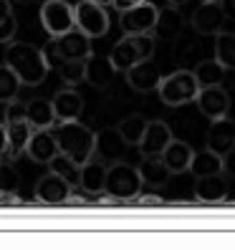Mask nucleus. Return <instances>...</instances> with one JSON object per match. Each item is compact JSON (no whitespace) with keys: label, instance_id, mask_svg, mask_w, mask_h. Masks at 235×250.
I'll list each match as a JSON object with an SVG mask.
<instances>
[{"label":"nucleus","instance_id":"aec40b11","mask_svg":"<svg viewBox=\"0 0 235 250\" xmlns=\"http://www.w3.org/2000/svg\"><path fill=\"white\" fill-rule=\"evenodd\" d=\"M220 8H223L225 18L235 21V0H220Z\"/></svg>","mask_w":235,"mask_h":250},{"label":"nucleus","instance_id":"f8f14e48","mask_svg":"<svg viewBox=\"0 0 235 250\" xmlns=\"http://www.w3.org/2000/svg\"><path fill=\"white\" fill-rule=\"evenodd\" d=\"M225 73H228V68L217 58H205V61H200L195 66V79L200 83V89L202 86H223Z\"/></svg>","mask_w":235,"mask_h":250},{"label":"nucleus","instance_id":"b1692460","mask_svg":"<svg viewBox=\"0 0 235 250\" xmlns=\"http://www.w3.org/2000/svg\"><path fill=\"white\" fill-rule=\"evenodd\" d=\"M200 3H217V0H200Z\"/></svg>","mask_w":235,"mask_h":250},{"label":"nucleus","instance_id":"1a4fd4ad","mask_svg":"<svg viewBox=\"0 0 235 250\" xmlns=\"http://www.w3.org/2000/svg\"><path fill=\"white\" fill-rule=\"evenodd\" d=\"M192 154L195 149L190 146L187 142L182 139H172L167 144V149L162 152V159H165V165L170 167L172 174H180V172H190V162H192Z\"/></svg>","mask_w":235,"mask_h":250},{"label":"nucleus","instance_id":"412c9836","mask_svg":"<svg viewBox=\"0 0 235 250\" xmlns=\"http://www.w3.org/2000/svg\"><path fill=\"white\" fill-rule=\"evenodd\" d=\"M137 202L139 205H162V197H157V195H142Z\"/></svg>","mask_w":235,"mask_h":250},{"label":"nucleus","instance_id":"ddd939ff","mask_svg":"<svg viewBox=\"0 0 235 250\" xmlns=\"http://www.w3.org/2000/svg\"><path fill=\"white\" fill-rule=\"evenodd\" d=\"M139 185H142V177L127 167H119L111 174V192L116 197H134L139 192Z\"/></svg>","mask_w":235,"mask_h":250},{"label":"nucleus","instance_id":"a211bd4d","mask_svg":"<svg viewBox=\"0 0 235 250\" xmlns=\"http://www.w3.org/2000/svg\"><path fill=\"white\" fill-rule=\"evenodd\" d=\"M144 129H147V122L142 119V116H134V119H129L124 124V137L131 139V142H139L144 137Z\"/></svg>","mask_w":235,"mask_h":250},{"label":"nucleus","instance_id":"f03ea898","mask_svg":"<svg viewBox=\"0 0 235 250\" xmlns=\"http://www.w3.org/2000/svg\"><path fill=\"white\" fill-rule=\"evenodd\" d=\"M205 146L220 157H225L228 152L235 149V122L230 116H220V119L210 122L208 134H205Z\"/></svg>","mask_w":235,"mask_h":250},{"label":"nucleus","instance_id":"6e6552de","mask_svg":"<svg viewBox=\"0 0 235 250\" xmlns=\"http://www.w3.org/2000/svg\"><path fill=\"white\" fill-rule=\"evenodd\" d=\"M195 197L200 202H223L228 197V180L225 174H208L195 177Z\"/></svg>","mask_w":235,"mask_h":250},{"label":"nucleus","instance_id":"0eeeda50","mask_svg":"<svg viewBox=\"0 0 235 250\" xmlns=\"http://www.w3.org/2000/svg\"><path fill=\"white\" fill-rule=\"evenodd\" d=\"M172 142V131L165 122H152L147 124L144 129V137L139 139L142 144V152L147 157H162V152L167 149V144Z\"/></svg>","mask_w":235,"mask_h":250},{"label":"nucleus","instance_id":"4be33fe9","mask_svg":"<svg viewBox=\"0 0 235 250\" xmlns=\"http://www.w3.org/2000/svg\"><path fill=\"white\" fill-rule=\"evenodd\" d=\"M114 3H116V8H122V10H129V8H134V5L144 3V0H114Z\"/></svg>","mask_w":235,"mask_h":250},{"label":"nucleus","instance_id":"f3484780","mask_svg":"<svg viewBox=\"0 0 235 250\" xmlns=\"http://www.w3.org/2000/svg\"><path fill=\"white\" fill-rule=\"evenodd\" d=\"M84 25L89 28L91 33H104V28H107L104 13L96 10V8H86V10H84Z\"/></svg>","mask_w":235,"mask_h":250},{"label":"nucleus","instance_id":"dca6fc26","mask_svg":"<svg viewBox=\"0 0 235 250\" xmlns=\"http://www.w3.org/2000/svg\"><path fill=\"white\" fill-rule=\"evenodd\" d=\"M180 28H182V16H180L177 5H172L167 10H159V18H157V25H154V31L159 36L174 38V36L180 33Z\"/></svg>","mask_w":235,"mask_h":250},{"label":"nucleus","instance_id":"20e7f679","mask_svg":"<svg viewBox=\"0 0 235 250\" xmlns=\"http://www.w3.org/2000/svg\"><path fill=\"white\" fill-rule=\"evenodd\" d=\"M152 48H154V41L150 36L127 38V41L119 43V48L114 51V61H116V66H122V68H131V66H137L139 61H144V58L152 53Z\"/></svg>","mask_w":235,"mask_h":250},{"label":"nucleus","instance_id":"39448f33","mask_svg":"<svg viewBox=\"0 0 235 250\" xmlns=\"http://www.w3.org/2000/svg\"><path fill=\"white\" fill-rule=\"evenodd\" d=\"M197 109L202 111V116L208 119H220V116H228L230 111V96L223 86H202L197 94Z\"/></svg>","mask_w":235,"mask_h":250},{"label":"nucleus","instance_id":"f257e3e1","mask_svg":"<svg viewBox=\"0 0 235 250\" xmlns=\"http://www.w3.org/2000/svg\"><path fill=\"white\" fill-rule=\"evenodd\" d=\"M159 96L170 106H185L190 101H195L200 94V83L195 79V71H174L170 76H162L157 86Z\"/></svg>","mask_w":235,"mask_h":250},{"label":"nucleus","instance_id":"9d476101","mask_svg":"<svg viewBox=\"0 0 235 250\" xmlns=\"http://www.w3.org/2000/svg\"><path fill=\"white\" fill-rule=\"evenodd\" d=\"M190 172L192 177H208V174H223V157L215 154L213 149L205 146L202 152L192 154V162H190Z\"/></svg>","mask_w":235,"mask_h":250},{"label":"nucleus","instance_id":"2eb2a0df","mask_svg":"<svg viewBox=\"0 0 235 250\" xmlns=\"http://www.w3.org/2000/svg\"><path fill=\"white\" fill-rule=\"evenodd\" d=\"M215 58L228 71H235V33H217L215 36Z\"/></svg>","mask_w":235,"mask_h":250},{"label":"nucleus","instance_id":"7ed1b4c3","mask_svg":"<svg viewBox=\"0 0 235 250\" xmlns=\"http://www.w3.org/2000/svg\"><path fill=\"white\" fill-rule=\"evenodd\" d=\"M157 18H159V10L150 3H139L134 8L124 10V18H122V28L131 36H147L154 31L157 25Z\"/></svg>","mask_w":235,"mask_h":250},{"label":"nucleus","instance_id":"6ab92c4d","mask_svg":"<svg viewBox=\"0 0 235 250\" xmlns=\"http://www.w3.org/2000/svg\"><path fill=\"white\" fill-rule=\"evenodd\" d=\"M223 174H225V177H233V180H235V149L228 152V154L223 157Z\"/></svg>","mask_w":235,"mask_h":250},{"label":"nucleus","instance_id":"9b49d317","mask_svg":"<svg viewBox=\"0 0 235 250\" xmlns=\"http://www.w3.org/2000/svg\"><path fill=\"white\" fill-rule=\"evenodd\" d=\"M159 81H162L159 71L152 63H147V58H144V61H139L137 66H131V71H129V83L134 86V89H139V91L157 89Z\"/></svg>","mask_w":235,"mask_h":250},{"label":"nucleus","instance_id":"4468645a","mask_svg":"<svg viewBox=\"0 0 235 250\" xmlns=\"http://www.w3.org/2000/svg\"><path fill=\"white\" fill-rule=\"evenodd\" d=\"M170 167L165 165V159L159 157V159H147L144 165H142V172H139V177L142 182H147L150 187H162L170 177Z\"/></svg>","mask_w":235,"mask_h":250},{"label":"nucleus","instance_id":"423d86ee","mask_svg":"<svg viewBox=\"0 0 235 250\" xmlns=\"http://www.w3.org/2000/svg\"><path fill=\"white\" fill-rule=\"evenodd\" d=\"M225 21L228 18H225L223 8H220V0L217 3H202L192 16V28L200 36H217V33H223Z\"/></svg>","mask_w":235,"mask_h":250},{"label":"nucleus","instance_id":"5701e85b","mask_svg":"<svg viewBox=\"0 0 235 250\" xmlns=\"http://www.w3.org/2000/svg\"><path fill=\"white\" fill-rule=\"evenodd\" d=\"M167 3H170V5H177V8H180V5H185V3H187V0H167Z\"/></svg>","mask_w":235,"mask_h":250}]
</instances>
